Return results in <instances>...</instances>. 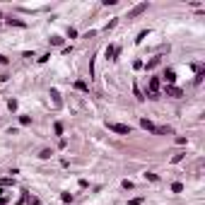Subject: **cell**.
<instances>
[{
  "label": "cell",
  "mask_w": 205,
  "mask_h": 205,
  "mask_svg": "<svg viewBox=\"0 0 205 205\" xmlns=\"http://www.w3.org/2000/svg\"><path fill=\"white\" fill-rule=\"evenodd\" d=\"M106 128L118 135H130V126H123V123H106Z\"/></svg>",
  "instance_id": "obj_1"
},
{
  "label": "cell",
  "mask_w": 205,
  "mask_h": 205,
  "mask_svg": "<svg viewBox=\"0 0 205 205\" xmlns=\"http://www.w3.org/2000/svg\"><path fill=\"white\" fill-rule=\"evenodd\" d=\"M157 97H159V80L150 77V99H157Z\"/></svg>",
  "instance_id": "obj_2"
},
{
  "label": "cell",
  "mask_w": 205,
  "mask_h": 205,
  "mask_svg": "<svg viewBox=\"0 0 205 205\" xmlns=\"http://www.w3.org/2000/svg\"><path fill=\"white\" fill-rule=\"evenodd\" d=\"M145 10H147V2H140V5H135V7L128 12V17H137V15H140V12H145Z\"/></svg>",
  "instance_id": "obj_3"
},
{
  "label": "cell",
  "mask_w": 205,
  "mask_h": 205,
  "mask_svg": "<svg viewBox=\"0 0 205 205\" xmlns=\"http://www.w3.org/2000/svg\"><path fill=\"white\" fill-rule=\"evenodd\" d=\"M140 126H142L145 130H150V133H155V123H152L150 118H140Z\"/></svg>",
  "instance_id": "obj_4"
},
{
  "label": "cell",
  "mask_w": 205,
  "mask_h": 205,
  "mask_svg": "<svg viewBox=\"0 0 205 205\" xmlns=\"http://www.w3.org/2000/svg\"><path fill=\"white\" fill-rule=\"evenodd\" d=\"M116 53H118V48H116V46H106V51H104V56H106V58H111V61H113V56H116Z\"/></svg>",
  "instance_id": "obj_5"
},
{
  "label": "cell",
  "mask_w": 205,
  "mask_h": 205,
  "mask_svg": "<svg viewBox=\"0 0 205 205\" xmlns=\"http://www.w3.org/2000/svg\"><path fill=\"white\" fill-rule=\"evenodd\" d=\"M167 94L169 97H181V89L179 87H167Z\"/></svg>",
  "instance_id": "obj_6"
},
{
  "label": "cell",
  "mask_w": 205,
  "mask_h": 205,
  "mask_svg": "<svg viewBox=\"0 0 205 205\" xmlns=\"http://www.w3.org/2000/svg\"><path fill=\"white\" fill-rule=\"evenodd\" d=\"M164 80H167V82H174V80H176V72H174V70H167V72H164Z\"/></svg>",
  "instance_id": "obj_7"
},
{
  "label": "cell",
  "mask_w": 205,
  "mask_h": 205,
  "mask_svg": "<svg viewBox=\"0 0 205 205\" xmlns=\"http://www.w3.org/2000/svg\"><path fill=\"white\" fill-rule=\"evenodd\" d=\"M7 24H15V27H27V22H22V19H7Z\"/></svg>",
  "instance_id": "obj_8"
},
{
  "label": "cell",
  "mask_w": 205,
  "mask_h": 205,
  "mask_svg": "<svg viewBox=\"0 0 205 205\" xmlns=\"http://www.w3.org/2000/svg\"><path fill=\"white\" fill-rule=\"evenodd\" d=\"M75 87H77L80 92H89V87H87V85H85L82 80H77V82H75Z\"/></svg>",
  "instance_id": "obj_9"
},
{
  "label": "cell",
  "mask_w": 205,
  "mask_h": 205,
  "mask_svg": "<svg viewBox=\"0 0 205 205\" xmlns=\"http://www.w3.org/2000/svg\"><path fill=\"white\" fill-rule=\"evenodd\" d=\"M51 97H53L56 106H61V97H58V89H51Z\"/></svg>",
  "instance_id": "obj_10"
},
{
  "label": "cell",
  "mask_w": 205,
  "mask_h": 205,
  "mask_svg": "<svg viewBox=\"0 0 205 205\" xmlns=\"http://www.w3.org/2000/svg\"><path fill=\"white\" fill-rule=\"evenodd\" d=\"M51 43H53V46H61L63 39H61V36H51Z\"/></svg>",
  "instance_id": "obj_11"
},
{
  "label": "cell",
  "mask_w": 205,
  "mask_h": 205,
  "mask_svg": "<svg viewBox=\"0 0 205 205\" xmlns=\"http://www.w3.org/2000/svg\"><path fill=\"white\" fill-rule=\"evenodd\" d=\"M19 123H22V126H29L32 118H29V116H19Z\"/></svg>",
  "instance_id": "obj_12"
},
{
  "label": "cell",
  "mask_w": 205,
  "mask_h": 205,
  "mask_svg": "<svg viewBox=\"0 0 205 205\" xmlns=\"http://www.w3.org/2000/svg\"><path fill=\"white\" fill-rule=\"evenodd\" d=\"M53 130H56V135H63V123H56Z\"/></svg>",
  "instance_id": "obj_13"
},
{
  "label": "cell",
  "mask_w": 205,
  "mask_h": 205,
  "mask_svg": "<svg viewBox=\"0 0 205 205\" xmlns=\"http://www.w3.org/2000/svg\"><path fill=\"white\" fill-rule=\"evenodd\" d=\"M171 191H174V193H181V191H183V183H174Z\"/></svg>",
  "instance_id": "obj_14"
},
{
  "label": "cell",
  "mask_w": 205,
  "mask_h": 205,
  "mask_svg": "<svg viewBox=\"0 0 205 205\" xmlns=\"http://www.w3.org/2000/svg\"><path fill=\"white\" fill-rule=\"evenodd\" d=\"M27 203H29V205H41V203H39V198H36V196H29V198H27Z\"/></svg>",
  "instance_id": "obj_15"
},
{
  "label": "cell",
  "mask_w": 205,
  "mask_h": 205,
  "mask_svg": "<svg viewBox=\"0 0 205 205\" xmlns=\"http://www.w3.org/2000/svg\"><path fill=\"white\" fill-rule=\"evenodd\" d=\"M155 65H159V58H152V61L147 63V70H152V68H155Z\"/></svg>",
  "instance_id": "obj_16"
},
{
  "label": "cell",
  "mask_w": 205,
  "mask_h": 205,
  "mask_svg": "<svg viewBox=\"0 0 205 205\" xmlns=\"http://www.w3.org/2000/svg\"><path fill=\"white\" fill-rule=\"evenodd\" d=\"M7 109L15 111V109H17V99H10V102H7Z\"/></svg>",
  "instance_id": "obj_17"
},
{
  "label": "cell",
  "mask_w": 205,
  "mask_h": 205,
  "mask_svg": "<svg viewBox=\"0 0 205 205\" xmlns=\"http://www.w3.org/2000/svg\"><path fill=\"white\" fill-rule=\"evenodd\" d=\"M39 157H41V159H48V157H51V150H41V155H39Z\"/></svg>",
  "instance_id": "obj_18"
},
{
  "label": "cell",
  "mask_w": 205,
  "mask_h": 205,
  "mask_svg": "<svg viewBox=\"0 0 205 205\" xmlns=\"http://www.w3.org/2000/svg\"><path fill=\"white\" fill-rule=\"evenodd\" d=\"M61 198H63V203H72V196H70V193H63Z\"/></svg>",
  "instance_id": "obj_19"
},
{
  "label": "cell",
  "mask_w": 205,
  "mask_h": 205,
  "mask_svg": "<svg viewBox=\"0 0 205 205\" xmlns=\"http://www.w3.org/2000/svg\"><path fill=\"white\" fill-rule=\"evenodd\" d=\"M145 179H150V181H157V174H152V171H147V174H145Z\"/></svg>",
  "instance_id": "obj_20"
},
{
  "label": "cell",
  "mask_w": 205,
  "mask_h": 205,
  "mask_svg": "<svg viewBox=\"0 0 205 205\" xmlns=\"http://www.w3.org/2000/svg\"><path fill=\"white\" fill-rule=\"evenodd\" d=\"M10 183H12V179H0V188L2 186H10Z\"/></svg>",
  "instance_id": "obj_21"
},
{
  "label": "cell",
  "mask_w": 205,
  "mask_h": 205,
  "mask_svg": "<svg viewBox=\"0 0 205 205\" xmlns=\"http://www.w3.org/2000/svg\"><path fill=\"white\" fill-rule=\"evenodd\" d=\"M128 205H142V198H135V200H130Z\"/></svg>",
  "instance_id": "obj_22"
},
{
  "label": "cell",
  "mask_w": 205,
  "mask_h": 205,
  "mask_svg": "<svg viewBox=\"0 0 205 205\" xmlns=\"http://www.w3.org/2000/svg\"><path fill=\"white\" fill-rule=\"evenodd\" d=\"M0 65H7V58H5L2 53H0Z\"/></svg>",
  "instance_id": "obj_23"
},
{
  "label": "cell",
  "mask_w": 205,
  "mask_h": 205,
  "mask_svg": "<svg viewBox=\"0 0 205 205\" xmlns=\"http://www.w3.org/2000/svg\"><path fill=\"white\" fill-rule=\"evenodd\" d=\"M0 196H2V188H0Z\"/></svg>",
  "instance_id": "obj_24"
},
{
  "label": "cell",
  "mask_w": 205,
  "mask_h": 205,
  "mask_svg": "<svg viewBox=\"0 0 205 205\" xmlns=\"http://www.w3.org/2000/svg\"><path fill=\"white\" fill-rule=\"evenodd\" d=\"M0 19H2V17H0Z\"/></svg>",
  "instance_id": "obj_25"
}]
</instances>
